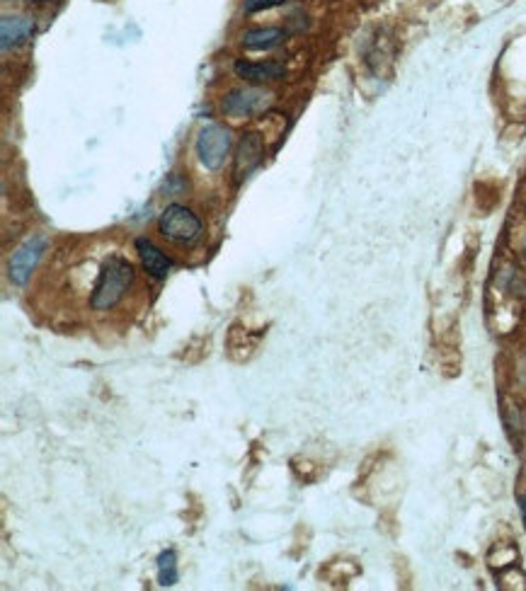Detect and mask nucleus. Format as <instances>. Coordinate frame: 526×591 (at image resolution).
Masks as SVG:
<instances>
[{
	"mask_svg": "<svg viewBox=\"0 0 526 591\" xmlns=\"http://www.w3.org/2000/svg\"><path fill=\"white\" fill-rule=\"evenodd\" d=\"M136 252H139L141 257V265H144L146 274L153 279H165L168 277L170 267H173V262H170V257L165 255L163 250L158 248L153 240L148 238H139L136 240Z\"/></svg>",
	"mask_w": 526,
	"mask_h": 591,
	"instance_id": "8",
	"label": "nucleus"
},
{
	"mask_svg": "<svg viewBox=\"0 0 526 591\" xmlns=\"http://www.w3.org/2000/svg\"><path fill=\"white\" fill-rule=\"evenodd\" d=\"M519 509H522V519H524V526H526V495L519 497Z\"/></svg>",
	"mask_w": 526,
	"mask_h": 591,
	"instance_id": "13",
	"label": "nucleus"
},
{
	"mask_svg": "<svg viewBox=\"0 0 526 591\" xmlns=\"http://www.w3.org/2000/svg\"><path fill=\"white\" fill-rule=\"evenodd\" d=\"M231 146H233L231 131L224 129L221 124H207L199 129L197 156H199V163H202L207 170L224 168L228 153H231Z\"/></svg>",
	"mask_w": 526,
	"mask_h": 591,
	"instance_id": "3",
	"label": "nucleus"
},
{
	"mask_svg": "<svg viewBox=\"0 0 526 591\" xmlns=\"http://www.w3.org/2000/svg\"><path fill=\"white\" fill-rule=\"evenodd\" d=\"M158 231L177 245H194L202 238V218L182 204H170L158 218Z\"/></svg>",
	"mask_w": 526,
	"mask_h": 591,
	"instance_id": "2",
	"label": "nucleus"
},
{
	"mask_svg": "<svg viewBox=\"0 0 526 591\" xmlns=\"http://www.w3.org/2000/svg\"><path fill=\"white\" fill-rule=\"evenodd\" d=\"M262 156H265V148H262L260 136L245 134L238 143V153H236V175L240 180L248 177L250 172L262 163Z\"/></svg>",
	"mask_w": 526,
	"mask_h": 591,
	"instance_id": "9",
	"label": "nucleus"
},
{
	"mask_svg": "<svg viewBox=\"0 0 526 591\" xmlns=\"http://www.w3.org/2000/svg\"><path fill=\"white\" fill-rule=\"evenodd\" d=\"M25 3H34V5H44V3H51V0H25Z\"/></svg>",
	"mask_w": 526,
	"mask_h": 591,
	"instance_id": "14",
	"label": "nucleus"
},
{
	"mask_svg": "<svg viewBox=\"0 0 526 591\" xmlns=\"http://www.w3.org/2000/svg\"><path fill=\"white\" fill-rule=\"evenodd\" d=\"M236 76L250 85L277 83L287 76V68L277 61H236L233 66Z\"/></svg>",
	"mask_w": 526,
	"mask_h": 591,
	"instance_id": "6",
	"label": "nucleus"
},
{
	"mask_svg": "<svg viewBox=\"0 0 526 591\" xmlns=\"http://www.w3.org/2000/svg\"><path fill=\"white\" fill-rule=\"evenodd\" d=\"M34 34V17L27 15H5L0 20V47L13 51L27 42Z\"/></svg>",
	"mask_w": 526,
	"mask_h": 591,
	"instance_id": "7",
	"label": "nucleus"
},
{
	"mask_svg": "<svg viewBox=\"0 0 526 591\" xmlns=\"http://www.w3.org/2000/svg\"><path fill=\"white\" fill-rule=\"evenodd\" d=\"M272 105V95L265 90L257 88H245V90H233L231 95L224 100V112L231 117H250V114L262 112Z\"/></svg>",
	"mask_w": 526,
	"mask_h": 591,
	"instance_id": "5",
	"label": "nucleus"
},
{
	"mask_svg": "<svg viewBox=\"0 0 526 591\" xmlns=\"http://www.w3.org/2000/svg\"><path fill=\"white\" fill-rule=\"evenodd\" d=\"M177 579H180V572H177L175 550H163L158 555V584L160 587H173Z\"/></svg>",
	"mask_w": 526,
	"mask_h": 591,
	"instance_id": "11",
	"label": "nucleus"
},
{
	"mask_svg": "<svg viewBox=\"0 0 526 591\" xmlns=\"http://www.w3.org/2000/svg\"><path fill=\"white\" fill-rule=\"evenodd\" d=\"M287 39V32L279 27H253L243 34V47L250 51H267L279 47Z\"/></svg>",
	"mask_w": 526,
	"mask_h": 591,
	"instance_id": "10",
	"label": "nucleus"
},
{
	"mask_svg": "<svg viewBox=\"0 0 526 591\" xmlns=\"http://www.w3.org/2000/svg\"><path fill=\"white\" fill-rule=\"evenodd\" d=\"M287 0H245V13H260V10L277 8V5H284Z\"/></svg>",
	"mask_w": 526,
	"mask_h": 591,
	"instance_id": "12",
	"label": "nucleus"
},
{
	"mask_svg": "<svg viewBox=\"0 0 526 591\" xmlns=\"http://www.w3.org/2000/svg\"><path fill=\"white\" fill-rule=\"evenodd\" d=\"M131 284H134V267H131V262L119 255L110 257L102 265L100 277L95 281L93 296H90L93 311H112L127 296Z\"/></svg>",
	"mask_w": 526,
	"mask_h": 591,
	"instance_id": "1",
	"label": "nucleus"
},
{
	"mask_svg": "<svg viewBox=\"0 0 526 591\" xmlns=\"http://www.w3.org/2000/svg\"><path fill=\"white\" fill-rule=\"evenodd\" d=\"M44 250H47V238H44V235H30V238L10 255L8 277L15 286H25L27 281H30L32 272L37 269L39 260H42Z\"/></svg>",
	"mask_w": 526,
	"mask_h": 591,
	"instance_id": "4",
	"label": "nucleus"
}]
</instances>
